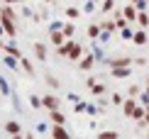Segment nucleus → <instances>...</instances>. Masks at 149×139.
Instances as JSON below:
<instances>
[{
	"instance_id": "obj_4",
	"label": "nucleus",
	"mask_w": 149,
	"mask_h": 139,
	"mask_svg": "<svg viewBox=\"0 0 149 139\" xmlns=\"http://www.w3.org/2000/svg\"><path fill=\"white\" fill-rule=\"evenodd\" d=\"M42 105H44L47 110H59L61 100H59L56 95H44V98H42Z\"/></svg>"
},
{
	"instance_id": "obj_40",
	"label": "nucleus",
	"mask_w": 149,
	"mask_h": 139,
	"mask_svg": "<svg viewBox=\"0 0 149 139\" xmlns=\"http://www.w3.org/2000/svg\"><path fill=\"white\" fill-rule=\"evenodd\" d=\"M95 3H103V0H95Z\"/></svg>"
},
{
	"instance_id": "obj_32",
	"label": "nucleus",
	"mask_w": 149,
	"mask_h": 139,
	"mask_svg": "<svg viewBox=\"0 0 149 139\" xmlns=\"http://www.w3.org/2000/svg\"><path fill=\"white\" fill-rule=\"evenodd\" d=\"M0 90H3L5 95H8V93H10V88H8V81H5V78H0Z\"/></svg>"
},
{
	"instance_id": "obj_1",
	"label": "nucleus",
	"mask_w": 149,
	"mask_h": 139,
	"mask_svg": "<svg viewBox=\"0 0 149 139\" xmlns=\"http://www.w3.org/2000/svg\"><path fill=\"white\" fill-rule=\"evenodd\" d=\"M0 22H3V27H5V32H8L10 39H15V34H17V27H15V20L8 15H0Z\"/></svg>"
},
{
	"instance_id": "obj_37",
	"label": "nucleus",
	"mask_w": 149,
	"mask_h": 139,
	"mask_svg": "<svg viewBox=\"0 0 149 139\" xmlns=\"http://www.w3.org/2000/svg\"><path fill=\"white\" fill-rule=\"evenodd\" d=\"M132 3H134V5H137V3H147V0H132Z\"/></svg>"
},
{
	"instance_id": "obj_33",
	"label": "nucleus",
	"mask_w": 149,
	"mask_h": 139,
	"mask_svg": "<svg viewBox=\"0 0 149 139\" xmlns=\"http://www.w3.org/2000/svg\"><path fill=\"white\" fill-rule=\"evenodd\" d=\"M113 103L115 105H122V95H120V93H115V95H113Z\"/></svg>"
},
{
	"instance_id": "obj_25",
	"label": "nucleus",
	"mask_w": 149,
	"mask_h": 139,
	"mask_svg": "<svg viewBox=\"0 0 149 139\" xmlns=\"http://www.w3.org/2000/svg\"><path fill=\"white\" fill-rule=\"evenodd\" d=\"M91 90L95 93V95H105V85H103V83H98V81L91 85Z\"/></svg>"
},
{
	"instance_id": "obj_29",
	"label": "nucleus",
	"mask_w": 149,
	"mask_h": 139,
	"mask_svg": "<svg viewBox=\"0 0 149 139\" xmlns=\"http://www.w3.org/2000/svg\"><path fill=\"white\" fill-rule=\"evenodd\" d=\"M98 137H100V139H115V137H120V134H117V132H100Z\"/></svg>"
},
{
	"instance_id": "obj_43",
	"label": "nucleus",
	"mask_w": 149,
	"mask_h": 139,
	"mask_svg": "<svg viewBox=\"0 0 149 139\" xmlns=\"http://www.w3.org/2000/svg\"><path fill=\"white\" fill-rule=\"evenodd\" d=\"M147 83H149V78H147Z\"/></svg>"
},
{
	"instance_id": "obj_22",
	"label": "nucleus",
	"mask_w": 149,
	"mask_h": 139,
	"mask_svg": "<svg viewBox=\"0 0 149 139\" xmlns=\"http://www.w3.org/2000/svg\"><path fill=\"white\" fill-rule=\"evenodd\" d=\"M44 81H47V85H52V88H59L61 83H59V78H56V76H52V73H47L44 76Z\"/></svg>"
},
{
	"instance_id": "obj_5",
	"label": "nucleus",
	"mask_w": 149,
	"mask_h": 139,
	"mask_svg": "<svg viewBox=\"0 0 149 139\" xmlns=\"http://www.w3.org/2000/svg\"><path fill=\"white\" fill-rule=\"evenodd\" d=\"M81 56H83V44H76V42H71L69 59H71V61H81Z\"/></svg>"
},
{
	"instance_id": "obj_10",
	"label": "nucleus",
	"mask_w": 149,
	"mask_h": 139,
	"mask_svg": "<svg viewBox=\"0 0 149 139\" xmlns=\"http://www.w3.org/2000/svg\"><path fill=\"white\" fill-rule=\"evenodd\" d=\"M49 120H52L54 124H66V117L61 110H49Z\"/></svg>"
},
{
	"instance_id": "obj_42",
	"label": "nucleus",
	"mask_w": 149,
	"mask_h": 139,
	"mask_svg": "<svg viewBox=\"0 0 149 139\" xmlns=\"http://www.w3.org/2000/svg\"><path fill=\"white\" fill-rule=\"evenodd\" d=\"M47 3H52V0H47Z\"/></svg>"
},
{
	"instance_id": "obj_16",
	"label": "nucleus",
	"mask_w": 149,
	"mask_h": 139,
	"mask_svg": "<svg viewBox=\"0 0 149 139\" xmlns=\"http://www.w3.org/2000/svg\"><path fill=\"white\" fill-rule=\"evenodd\" d=\"M20 66H22V71L27 73V76H34V66L29 64V59H24V56H22V59H20Z\"/></svg>"
},
{
	"instance_id": "obj_3",
	"label": "nucleus",
	"mask_w": 149,
	"mask_h": 139,
	"mask_svg": "<svg viewBox=\"0 0 149 139\" xmlns=\"http://www.w3.org/2000/svg\"><path fill=\"white\" fill-rule=\"evenodd\" d=\"M93 66H95V56H93V54L81 56V61H78V68H81V71H91Z\"/></svg>"
},
{
	"instance_id": "obj_15",
	"label": "nucleus",
	"mask_w": 149,
	"mask_h": 139,
	"mask_svg": "<svg viewBox=\"0 0 149 139\" xmlns=\"http://www.w3.org/2000/svg\"><path fill=\"white\" fill-rule=\"evenodd\" d=\"M3 64L8 66V68H17V66H20V59H17V56H10V54H5Z\"/></svg>"
},
{
	"instance_id": "obj_8",
	"label": "nucleus",
	"mask_w": 149,
	"mask_h": 139,
	"mask_svg": "<svg viewBox=\"0 0 149 139\" xmlns=\"http://www.w3.org/2000/svg\"><path fill=\"white\" fill-rule=\"evenodd\" d=\"M132 44H134V47H144V44H147V32H144V27L134 32V37H132Z\"/></svg>"
},
{
	"instance_id": "obj_27",
	"label": "nucleus",
	"mask_w": 149,
	"mask_h": 139,
	"mask_svg": "<svg viewBox=\"0 0 149 139\" xmlns=\"http://www.w3.org/2000/svg\"><path fill=\"white\" fill-rule=\"evenodd\" d=\"M120 34H122V39H130V42H132V37H134V32H132L130 27H122V29H120Z\"/></svg>"
},
{
	"instance_id": "obj_6",
	"label": "nucleus",
	"mask_w": 149,
	"mask_h": 139,
	"mask_svg": "<svg viewBox=\"0 0 149 139\" xmlns=\"http://www.w3.org/2000/svg\"><path fill=\"white\" fill-rule=\"evenodd\" d=\"M137 105H139V100H134L132 95H130L125 103H122V110H125V115H127V117H132V112H134V107H137Z\"/></svg>"
},
{
	"instance_id": "obj_28",
	"label": "nucleus",
	"mask_w": 149,
	"mask_h": 139,
	"mask_svg": "<svg viewBox=\"0 0 149 139\" xmlns=\"http://www.w3.org/2000/svg\"><path fill=\"white\" fill-rule=\"evenodd\" d=\"M78 15H81V12H78L76 8H66V17H69V20H76Z\"/></svg>"
},
{
	"instance_id": "obj_24",
	"label": "nucleus",
	"mask_w": 149,
	"mask_h": 139,
	"mask_svg": "<svg viewBox=\"0 0 149 139\" xmlns=\"http://www.w3.org/2000/svg\"><path fill=\"white\" fill-rule=\"evenodd\" d=\"M137 24H139V27H147V24H149V15H147L144 10H142L139 15H137Z\"/></svg>"
},
{
	"instance_id": "obj_18",
	"label": "nucleus",
	"mask_w": 149,
	"mask_h": 139,
	"mask_svg": "<svg viewBox=\"0 0 149 139\" xmlns=\"http://www.w3.org/2000/svg\"><path fill=\"white\" fill-rule=\"evenodd\" d=\"M100 32H103L100 24H91V27H88V37H91V39H98V37H100Z\"/></svg>"
},
{
	"instance_id": "obj_35",
	"label": "nucleus",
	"mask_w": 149,
	"mask_h": 139,
	"mask_svg": "<svg viewBox=\"0 0 149 139\" xmlns=\"http://www.w3.org/2000/svg\"><path fill=\"white\" fill-rule=\"evenodd\" d=\"M3 3H8V5H17L20 0H3Z\"/></svg>"
},
{
	"instance_id": "obj_34",
	"label": "nucleus",
	"mask_w": 149,
	"mask_h": 139,
	"mask_svg": "<svg viewBox=\"0 0 149 139\" xmlns=\"http://www.w3.org/2000/svg\"><path fill=\"white\" fill-rule=\"evenodd\" d=\"M137 93H139V85H130V95L134 98V95H137Z\"/></svg>"
},
{
	"instance_id": "obj_26",
	"label": "nucleus",
	"mask_w": 149,
	"mask_h": 139,
	"mask_svg": "<svg viewBox=\"0 0 149 139\" xmlns=\"http://www.w3.org/2000/svg\"><path fill=\"white\" fill-rule=\"evenodd\" d=\"M113 8H115V0H103V5H100V10H103V12H110Z\"/></svg>"
},
{
	"instance_id": "obj_12",
	"label": "nucleus",
	"mask_w": 149,
	"mask_h": 139,
	"mask_svg": "<svg viewBox=\"0 0 149 139\" xmlns=\"http://www.w3.org/2000/svg\"><path fill=\"white\" fill-rule=\"evenodd\" d=\"M5 132H8V134H12V137H20L22 127H20V122H8V124H5Z\"/></svg>"
},
{
	"instance_id": "obj_19",
	"label": "nucleus",
	"mask_w": 149,
	"mask_h": 139,
	"mask_svg": "<svg viewBox=\"0 0 149 139\" xmlns=\"http://www.w3.org/2000/svg\"><path fill=\"white\" fill-rule=\"evenodd\" d=\"M5 51H8L10 56H17V59H22V51H20V49H17V44H10V47H8V44H5Z\"/></svg>"
},
{
	"instance_id": "obj_14",
	"label": "nucleus",
	"mask_w": 149,
	"mask_h": 139,
	"mask_svg": "<svg viewBox=\"0 0 149 139\" xmlns=\"http://www.w3.org/2000/svg\"><path fill=\"white\" fill-rule=\"evenodd\" d=\"M34 54H37V59H39V61H47V47H44V44L37 42L34 44Z\"/></svg>"
},
{
	"instance_id": "obj_7",
	"label": "nucleus",
	"mask_w": 149,
	"mask_h": 139,
	"mask_svg": "<svg viewBox=\"0 0 149 139\" xmlns=\"http://www.w3.org/2000/svg\"><path fill=\"white\" fill-rule=\"evenodd\" d=\"M132 64V59H130V56H117V59H110L108 61V66L110 68H117V66H130Z\"/></svg>"
},
{
	"instance_id": "obj_17",
	"label": "nucleus",
	"mask_w": 149,
	"mask_h": 139,
	"mask_svg": "<svg viewBox=\"0 0 149 139\" xmlns=\"http://www.w3.org/2000/svg\"><path fill=\"white\" fill-rule=\"evenodd\" d=\"M66 42V37H64V32H61V29H56V32H52V44H64Z\"/></svg>"
},
{
	"instance_id": "obj_11",
	"label": "nucleus",
	"mask_w": 149,
	"mask_h": 139,
	"mask_svg": "<svg viewBox=\"0 0 149 139\" xmlns=\"http://www.w3.org/2000/svg\"><path fill=\"white\" fill-rule=\"evenodd\" d=\"M113 78H127L130 76V66H117V68H110Z\"/></svg>"
},
{
	"instance_id": "obj_9",
	"label": "nucleus",
	"mask_w": 149,
	"mask_h": 139,
	"mask_svg": "<svg viewBox=\"0 0 149 139\" xmlns=\"http://www.w3.org/2000/svg\"><path fill=\"white\" fill-rule=\"evenodd\" d=\"M49 134H52V137H56V139H69V132L64 129V124H54Z\"/></svg>"
},
{
	"instance_id": "obj_21",
	"label": "nucleus",
	"mask_w": 149,
	"mask_h": 139,
	"mask_svg": "<svg viewBox=\"0 0 149 139\" xmlns=\"http://www.w3.org/2000/svg\"><path fill=\"white\" fill-rule=\"evenodd\" d=\"M100 27L105 29V32H115V29H117V22H115V20H105Z\"/></svg>"
},
{
	"instance_id": "obj_30",
	"label": "nucleus",
	"mask_w": 149,
	"mask_h": 139,
	"mask_svg": "<svg viewBox=\"0 0 149 139\" xmlns=\"http://www.w3.org/2000/svg\"><path fill=\"white\" fill-rule=\"evenodd\" d=\"M95 5H98L95 0H88V3L83 5V10H86V12H93V10H95Z\"/></svg>"
},
{
	"instance_id": "obj_41",
	"label": "nucleus",
	"mask_w": 149,
	"mask_h": 139,
	"mask_svg": "<svg viewBox=\"0 0 149 139\" xmlns=\"http://www.w3.org/2000/svg\"><path fill=\"white\" fill-rule=\"evenodd\" d=\"M147 137H149V129H147Z\"/></svg>"
},
{
	"instance_id": "obj_13",
	"label": "nucleus",
	"mask_w": 149,
	"mask_h": 139,
	"mask_svg": "<svg viewBox=\"0 0 149 139\" xmlns=\"http://www.w3.org/2000/svg\"><path fill=\"white\" fill-rule=\"evenodd\" d=\"M144 115H147V107L139 103L137 107H134V112H132V120H137V122H142V120H144Z\"/></svg>"
},
{
	"instance_id": "obj_39",
	"label": "nucleus",
	"mask_w": 149,
	"mask_h": 139,
	"mask_svg": "<svg viewBox=\"0 0 149 139\" xmlns=\"http://www.w3.org/2000/svg\"><path fill=\"white\" fill-rule=\"evenodd\" d=\"M144 107H147V110H149V103H147V105H144Z\"/></svg>"
},
{
	"instance_id": "obj_23",
	"label": "nucleus",
	"mask_w": 149,
	"mask_h": 139,
	"mask_svg": "<svg viewBox=\"0 0 149 139\" xmlns=\"http://www.w3.org/2000/svg\"><path fill=\"white\" fill-rule=\"evenodd\" d=\"M29 107H32V110H39V107H44V105H42V98L29 95Z\"/></svg>"
},
{
	"instance_id": "obj_31",
	"label": "nucleus",
	"mask_w": 149,
	"mask_h": 139,
	"mask_svg": "<svg viewBox=\"0 0 149 139\" xmlns=\"http://www.w3.org/2000/svg\"><path fill=\"white\" fill-rule=\"evenodd\" d=\"M56 29H64V22H52L49 24V32H56Z\"/></svg>"
},
{
	"instance_id": "obj_2",
	"label": "nucleus",
	"mask_w": 149,
	"mask_h": 139,
	"mask_svg": "<svg viewBox=\"0 0 149 139\" xmlns=\"http://www.w3.org/2000/svg\"><path fill=\"white\" fill-rule=\"evenodd\" d=\"M122 15L127 17V22H130V24H137V15H139V10L134 8V3H132V5H125V8H122Z\"/></svg>"
},
{
	"instance_id": "obj_36",
	"label": "nucleus",
	"mask_w": 149,
	"mask_h": 139,
	"mask_svg": "<svg viewBox=\"0 0 149 139\" xmlns=\"http://www.w3.org/2000/svg\"><path fill=\"white\" fill-rule=\"evenodd\" d=\"M144 93H147V95H149V83H147V85H144Z\"/></svg>"
},
{
	"instance_id": "obj_20",
	"label": "nucleus",
	"mask_w": 149,
	"mask_h": 139,
	"mask_svg": "<svg viewBox=\"0 0 149 139\" xmlns=\"http://www.w3.org/2000/svg\"><path fill=\"white\" fill-rule=\"evenodd\" d=\"M61 32H64V37H66V39H71V37H73V32H76V27H73L71 22H66V24H64V29H61Z\"/></svg>"
},
{
	"instance_id": "obj_38",
	"label": "nucleus",
	"mask_w": 149,
	"mask_h": 139,
	"mask_svg": "<svg viewBox=\"0 0 149 139\" xmlns=\"http://www.w3.org/2000/svg\"><path fill=\"white\" fill-rule=\"evenodd\" d=\"M0 47H5V44H3V39H0Z\"/></svg>"
}]
</instances>
